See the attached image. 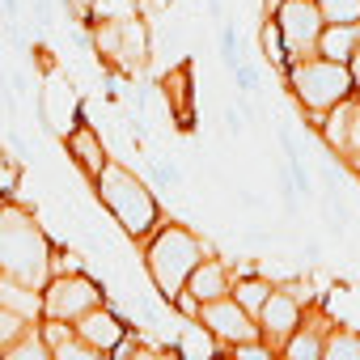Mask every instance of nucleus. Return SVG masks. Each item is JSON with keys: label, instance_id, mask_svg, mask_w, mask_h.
I'll list each match as a JSON object with an SVG mask.
<instances>
[{"label": "nucleus", "instance_id": "obj_1", "mask_svg": "<svg viewBox=\"0 0 360 360\" xmlns=\"http://www.w3.org/2000/svg\"><path fill=\"white\" fill-rule=\"evenodd\" d=\"M94 200L102 204V212L119 225L123 238H131L136 246H144L161 225H165V212H161V200L153 191V183H144V178L123 165V161H106V169L89 183Z\"/></svg>", "mask_w": 360, "mask_h": 360}, {"label": "nucleus", "instance_id": "obj_2", "mask_svg": "<svg viewBox=\"0 0 360 360\" xmlns=\"http://www.w3.org/2000/svg\"><path fill=\"white\" fill-rule=\"evenodd\" d=\"M0 276H18L30 284H47L56 276V246L39 217L13 200L0 204Z\"/></svg>", "mask_w": 360, "mask_h": 360}, {"label": "nucleus", "instance_id": "obj_3", "mask_svg": "<svg viewBox=\"0 0 360 360\" xmlns=\"http://www.w3.org/2000/svg\"><path fill=\"white\" fill-rule=\"evenodd\" d=\"M208 255H217L212 250V242H204L191 225H178V221H165L144 246H140V259H144V271H148V284L157 288V297L161 301H169L174 305V297L187 288V280H191V271L208 259Z\"/></svg>", "mask_w": 360, "mask_h": 360}, {"label": "nucleus", "instance_id": "obj_4", "mask_svg": "<svg viewBox=\"0 0 360 360\" xmlns=\"http://www.w3.org/2000/svg\"><path fill=\"white\" fill-rule=\"evenodd\" d=\"M280 77H284V89L292 94V102L301 110H330V106H339V102H347L356 94L347 64L326 60V56L292 60Z\"/></svg>", "mask_w": 360, "mask_h": 360}, {"label": "nucleus", "instance_id": "obj_5", "mask_svg": "<svg viewBox=\"0 0 360 360\" xmlns=\"http://www.w3.org/2000/svg\"><path fill=\"white\" fill-rule=\"evenodd\" d=\"M106 301V288L85 271H56L47 284H43V318H64V322H77L81 314H89L94 305Z\"/></svg>", "mask_w": 360, "mask_h": 360}, {"label": "nucleus", "instance_id": "obj_6", "mask_svg": "<svg viewBox=\"0 0 360 360\" xmlns=\"http://www.w3.org/2000/svg\"><path fill=\"white\" fill-rule=\"evenodd\" d=\"M271 18L280 22V34L288 43V64L305 60V56H318V39H322V26H326L318 0H284Z\"/></svg>", "mask_w": 360, "mask_h": 360}, {"label": "nucleus", "instance_id": "obj_7", "mask_svg": "<svg viewBox=\"0 0 360 360\" xmlns=\"http://www.w3.org/2000/svg\"><path fill=\"white\" fill-rule=\"evenodd\" d=\"M81 119H85L81 94H77L56 68H47V72H43V89H39V123H43V131H51V136L64 140Z\"/></svg>", "mask_w": 360, "mask_h": 360}, {"label": "nucleus", "instance_id": "obj_8", "mask_svg": "<svg viewBox=\"0 0 360 360\" xmlns=\"http://www.w3.org/2000/svg\"><path fill=\"white\" fill-rule=\"evenodd\" d=\"M200 322L217 335V343L229 352V347H238V343H250V339H263V330H259V318L229 292V297H217V301H208V305H200Z\"/></svg>", "mask_w": 360, "mask_h": 360}, {"label": "nucleus", "instance_id": "obj_9", "mask_svg": "<svg viewBox=\"0 0 360 360\" xmlns=\"http://www.w3.org/2000/svg\"><path fill=\"white\" fill-rule=\"evenodd\" d=\"M305 314H309V305H301L284 284H276V292H271V301L263 305V314H259V330H263V339L271 343V352L280 356V347L305 326Z\"/></svg>", "mask_w": 360, "mask_h": 360}, {"label": "nucleus", "instance_id": "obj_10", "mask_svg": "<svg viewBox=\"0 0 360 360\" xmlns=\"http://www.w3.org/2000/svg\"><path fill=\"white\" fill-rule=\"evenodd\" d=\"M64 148H68V161L77 165V174L85 178V183H94V178L106 169V161H110L106 140H102V131H98L89 119H81V123L64 136Z\"/></svg>", "mask_w": 360, "mask_h": 360}, {"label": "nucleus", "instance_id": "obj_11", "mask_svg": "<svg viewBox=\"0 0 360 360\" xmlns=\"http://www.w3.org/2000/svg\"><path fill=\"white\" fill-rule=\"evenodd\" d=\"M72 326H77V335H81L98 356H110V352L127 339V330H131V326H127V322L106 305V301H102V305H94L89 314H81Z\"/></svg>", "mask_w": 360, "mask_h": 360}, {"label": "nucleus", "instance_id": "obj_12", "mask_svg": "<svg viewBox=\"0 0 360 360\" xmlns=\"http://www.w3.org/2000/svg\"><path fill=\"white\" fill-rule=\"evenodd\" d=\"M233 280H238L233 259H217V255H208V259L191 271L187 292H191L200 305H208V301H217V297H229V292H233Z\"/></svg>", "mask_w": 360, "mask_h": 360}, {"label": "nucleus", "instance_id": "obj_13", "mask_svg": "<svg viewBox=\"0 0 360 360\" xmlns=\"http://www.w3.org/2000/svg\"><path fill=\"white\" fill-rule=\"evenodd\" d=\"M161 98L169 106V119L178 123V131L195 127V102H191V64H174L161 77Z\"/></svg>", "mask_w": 360, "mask_h": 360}, {"label": "nucleus", "instance_id": "obj_14", "mask_svg": "<svg viewBox=\"0 0 360 360\" xmlns=\"http://www.w3.org/2000/svg\"><path fill=\"white\" fill-rule=\"evenodd\" d=\"M330 326H335V322H326V318H309V314H305V326L280 347V356H284V360H322Z\"/></svg>", "mask_w": 360, "mask_h": 360}, {"label": "nucleus", "instance_id": "obj_15", "mask_svg": "<svg viewBox=\"0 0 360 360\" xmlns=\"http://www.w3.org/2000/svg\"><path fill=\"white\" fill-rule=\"evenodd\" d=\"M0 305L26 314L30 322H43V288L18 276H0Z\"/></svg>", "mask_w": 360, "mask_h": 360}, {"label": "nucleus", "instance_id": "obj_16", "mask_svg": "<svg viewBox=\"0 0 360 360\" xmlns=\"http://www.w3.org/2000/svg\"><path fill=\"white\" fill-rule=\"evenodd\" d=\"M356 47H360V22H330V26H322L318 56L347 64V60L356 56Z\"/></svg>", "mask_w": 360, "mask_h": 360}, {"label": "nucleus", "instance_id": "obj_17", "mask_svg": "<svg viewBox=\"0 0 360 360\" xmlns=\"http://www.w3.org/2000/svg\"><path fill=\"white\" fill-rule=\"evenodd\" d=\"M271 292H276V280L267 276V271H259V263H255V271H242L238 280H233V297L259 318L263 314V305L271 301Z\"/></svg>", "mask_w": 360, "mask_h": 360}, {"label": "nucleus", "instance_id": "obj_18", "mask_svg": "<svg viewBox=\"0 0 360 360\" xmlns=\"http://www.w3.org/2000/svg\"><path fill=\"white\" fill-rule=\"evenodd\" d=\"M34 326H39V322H30L26 314H18V309H9V305H0V360H5Z\"/></svg>", "mask_w": 360, "mask_h": 360}, {"label": "nucleus", "instance_id": "obj_19", "mask_svg": "<svg viewBox=\"0 0 360 360\" xmlns=\"http://www.w3.org/2000/svg\"><path fill=\"white\" fill-rule=\"evenodd\" d=\"M259 47H263V60H267L276 72H284V68H288V43H284V34H280V22H276V18H263V26H259Z\"/></svg>", "mask_w": 360, "mask_h": 360}, {"label": "nucleus", "instance_id": "obj_20", "mask_svg": "<svg viewBox=\"0 0 360 360\" xmlns=\"http://www.w3.org/2000/svg\"><path fill=\"white\" fill-rule=\"evenodd\" d=\"M322 360H360V330L335 322L330 335H326V352H322Z\"/></svg>", "mask_w": 360, "mask_h": 360}, {"label": "nucleus", "instance_id": "obj_21", "mask_svg": "<svg viewBox=\"0 0 360 360\" xmlns=\"http://www.w3.org/2000/svg\"><path fill=\"white\" fill-rule=\"evenodd\" d=\"M144 13V0H89V26L94 22H127Z\"/></svg>", "mask_w": 360, "mask_h": 360}, {"label": "nucleus", "instance_id": "obj_22", "mask_svg": "<svg viewBox=\"0 0 360 360\" xmlns=\"http://www.w3.org/2000/svg\"><path fill=\"white\" fill-rule=\"evenodd\" d=\"M18 183H22V161L9 153V144H0V191H5V195L13 200Z\"/></svg>", "mask_w": 360, "mask_h": 360}, {"label": "nucleus", "instance_id": "obj_23", "mask_svg": "<svg viewBox=\"0 0 360 360\" xmlns=\"http://www.w3.org/2000/svg\"><path fill=\"white\" fill-rule=\"evenodd\" d=\"M51 360H98V352H94V347L72 330L64 343H56V347H51Z\"/></svg>", "mask_w": 360, "mask_h": 360}, {"label": "nucleus", "instance_id": "obj_24", "mask_svg": "<svg viewBox=\"0 0 360 360\" xmlns=\"http://www.w3.org/2000/svg\"><path fill=\"white\" fill-rule=\"evenodd\" d=\"M326 26L330 22H360V0H318Z\"/></svg>", "mask_w": 360, "mask_h": 360}, {"label": "nucleus", "instance_id": "obj_25", "mask_svg": "<svg viewBox=\"0 0 360 360\" xmlns=\"http://www.w3.org/2000/svg\"><path fill=\"white\" fill-rule=\"evenodd\" d=\"M153 187H157V191H178V187H183V169L169 165L165 157H157V161H153Z\"/></svg>", "mask_w": 360, "mask_h": 360}, {"label": "nucleus", "instance_id": "obj_26", "mask_svg": "<svg viewBox=\"0 0 360 360\" xmlns=\"http://www.w3.org/2000/svg\"><path fill=\"white\" fill-rule=\"evenodd\" d=\"M221 60H225L229 68L242 64V39H238V26H233V22L221 26Z\"/></svg>", "mask_w": 360, "mask_h": 360}, {"label": "nucleus", "instance_id": "obj_27", "mask_svg": "<svg viewBox=\"0 0 360 360\" xmlns=\"http://www.w3.org/2000/svg\"><path fill=\"white\" fill-rule=\"evenodd\" d=\"M233 81H238V94H246V98H255V89H259V72H255V64H238L233 68Z\"/></svg>", "mask_w": 360, "mask_h": 360}, {"label": "nucleus", "instance_id": "obj_28", "mask_svg": "<svg viewBox=\"0 0 360 360\" xmlns=\"http://www.w3.org/2000/svg\"><path fill=\"white\" fill-rule=\"evenodd\" d=\"M347 153H360V94L352 98V136H347Z\"/></svg>", "mask_w": 360, "mask_h": 360}, {"label": "nucleus", "instance_id": "obj_29", "mask_svg": "<svg viewBox=\"0 0 360 360\" xmlns=\"http://www.w3.org/2000/svg\"><path fill=\"white\" fill-rule=\"evenodd\" d=\"M347 72H352V85H356V94H360V47H356V56L347 60Z\"/></svg>", "mask_w": 360, "mask_h": 360}, {"label": "nucleus", "instance_id": "obj_30", "mask_svg": "<svg viewBox=\"0 0 360 360\" xmlns=\"http://www.w3.org/2000/svg\"><path fill=\"white\" fill-rule=\"evenodd\" d=\"M259 5H263V18H271V13H276V9L284 5V0H259Z\"/></svg>", "mask_w": 360, "mask_h": 360}, {"label": "nucleus", "instance_id": "obj_31", "mask_svg": "<svg viewBox=\"0 0 360 360\" xmlns=\"http://www.w3.org/2000/svg\"><path fill=\"white\" fill-rule=\"evenodd\" d=\"M221 9H225V0H208V18H221Z\"/></svg>", "mask_w": 360, "mask_h": 360}, {"label": "nucleus", "instance_id": "obj_32", "mask_svg": "<svg viewBox=\"0 0 360 360\" xmlns=\"http://www.w3.org/2000/svg\"><path fill=\"white\" fill-rule=\"evenodd\" d=\"M144 5H148V0H144ZM153 5H161V0H153Z\"/></svg>", "mask_w": 360, "mask_h": 360}]
</instances>
